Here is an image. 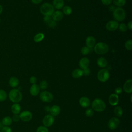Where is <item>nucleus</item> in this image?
Wrapping results in <instances>:
<instances>
[{"label":"nucleus","mask_w":132,"mask_h":132,"mask_svg":"<svg viewBox=\"0 0 132 132\" xmlns=\"http://www.w3.org/2000/svg\"><path fill=\"white\" fill-rule=\"evenodd\" d=\"M8 97L12 102L14 103H18L22 99V94L19 89H13L9 92Z\"/></svg>","instance_id":"nucleus-1"},{"label":"nucleus","mask_w":132,"mask_h":132,"mask_svg":"<svg viewBox=\"0 0 132 132\" xmlns=\"http://www.w3.org/2000/svg\"><path fill=\"white\" fill-rule=\"evenodd\" d=\"M92 109L97 112H102L106 109V104L102 100L96 98L91 103Z\"/></svg>","instance_id":"nucleus-2"},{"label":"nucleus","mask_w":132,"mask_h":132,"mask_svg":"<svg viewBox=\"0 0 132 132\" xmlns=\"http://www.w3.org/2000/svg\"><path fill=\"white\" fill-rule=\"evenodd\" d=\"M93 48L94 52L99 55L106 54L109 51L108 45L103 42H100L96 43Z\"/></svg>","instance_id":"nucleus-3"},{"label":"nucleus","mask_w":132,"mask_h":132,"mask_svg":"<svg viewBox=\"0 0 132 132\" xmlns=\"http://www.w3.org/2000/svg\"><path fill=\"white\" fill-rule=\"evenodd\" d=\"M40 10L41 14L44 16H51L55 11L53 5L48 3H45L43 4L40 7Z\"/></svg>","instance_id":"nucleus-4"},{"label":"nucleus","mask_w":132,"mask_h":132,"mask_svg":"<svg viewBox=\"0 0 132 132\" xmlns=\"http://www.w3.org/2000/svg\"><path fill=\"white\" fill-rule=\"evenodd\" d=\"M113 16L115 21H123L126 16V12L122 7H117L113 11Z\"/></svg>","instance_id":"nucleus-5"},{"label":"nucleus","mask_w":132,"mask_h":132,"mask_svg":"<svg viewBox=\"0 0 132 132\" xmlns=\"http://www.w3.org/2000/svg\"><path fill=\"white\" fill-rule=\"evenodd\" d=\"M110 74L108 70L106 69H101L97 73V77L98 80L102 82L107 81L109 78Z\"/></svg>","instance_id":"nucleus-6"},{"label":"nucleus","mask_w":132,"mask_h":132,"mask_svg":"<svg viewBox=\"0 0 132 132\" xmlns=\"http://www.w3.org/2000/svg\"><path fill=\"white\" fill-rule=\"evenodd\" d=\"M40 98L44 102H50L53 99V95L51 92L44 91L40 93Z\"/></svg>","instance_id":"nucleus-7"},{"label":"nucleus","mask_w":132,"mask_h":132,"mask_svg":"<svg viewBox=\"0 0 132 132\" xmlns=\"http://www.w3.org/2000/svg\"><path fill=\"white\" fill-rule=\"evenodd\" d=\"M20 119L24 122H28L31 120L32 114L31 112L28 110H25L21 112L19 114Z\"/></svg>","instance_id":"nucleus-8"},{"label":"nucleus","mask_w":132,"mask_h":132,"mask_svg":"<svg viewBox=\"0 0 132 132\" xmlns=\"http://www.w3.org/2000/svg\"><path fill=\"white\" fill-rule=\"evenodd\" d=\"M120 124V120L117 117L111 118L108 123V126L110 129H116Z\"/></svg>","instance_id":"nucleus-9"},{"label":"nucleus","mask_w":132,"mask_h":132,"mask_svg":"<svg viewBox=\"0 0 132 132\" xmlns=\"http://www.w3.org/2000/svg\"><path fill=\"white\" fill-rule=\"evenodd\" d=\"M119 23L115 20H111L108 22L106 25V28L110 31H113L117 30L119 27Z\"/></svg>","instance_id":"nucleus-10"},{"label":"nucleus","mask_w":132,"mask_h":132,"mask_svg":"<svg viewBox=\"0 0 132 132\" xmlns=\"http://www.w3.org/2000/svg\"><path fill=\"white\" fill-rule=\"evenodd\" d=\"M42 122L44 126L50 127L51 126L54 122V118L53 116L51 114H47L44 116Z\"/></svg>","instance_id":"nucleus-11"},{"label":"nucleus","mask_w":132,"mask_h":132,"mask_svg":"<svg viewBox=\"0 0 132 132\" xmlns=\"http://www.w3.org/2000/svg\"><path fill=\"white\" fill-rule=\"evenodd\" d=\"M119 96L116 93L111 94L108 98V101L109 104L112 106H116L118 104L119 102Z\"/></svg>","instance_id":"nucleus-12"},{"label":"nucleus","mask_w":132,"mask_h":132,"mask_svg":"<svg viewBox=\"0 0 132 132\" xmlns=\"http://www.w3.org/2000/svg\"><path fill=\"white\" fill-rule=\"evenodd\" d=\"M96 44V40L94 37L89 36L86 39V46L89 48L94 47Z\"/></svg>","instance_id":"nucleus-13"},{"label":"nucleus","mask_w":132,"mask_h":132,"mask_svg":"<svg viewBox=\"0 0 132 132\" xmlns=\"http://www.w3.org/2000/svg\"><path fill=\"white\" fill-rule=\"evenodd\" d=\"M52 20L54 21H59L62 19L63 17V14L61 11L56 10L53 12L51 15Z\"/></svg>","instance_id":"nucleus-14"},{"label":"nucleus","mask_w":132,"mask_h":132,"mask_svg":"<svg viewBox=\"0 0 132 132\" xmlns=\"http://www.w3.org/2000/svg\"><path fill=\"white\" fill-rule=\"evenodd\" d=\"M124 91L128 93L132 92V80L131 79L127 80L123 85Z\"/></svg>","instance_id":"nucleus-15"},{"label":"nucleus","mask_w":132,"mask_h":132,"mask_svg":"<svg viewBox=\"0 0 132 132\" xmlns=\"http://www.w3.org/2000/svg\"><path fill=\"white\" fill-rule=\"evenodd\" d=\"M90 64V60L87 57H83L79 61V65L81 69H85L88 68Z\"/></svg>","instance_id":"nucleus-16"},{"label":"nucleus","mask_w":132,"mask_h":132,"mask_svg":"<svg viewBox=\"0 0 132 132\" xmlns=\"http://www.w3.org/2000/svg\"><path fill=\"white\" fill-rule=\"evenodd\" d=\"M79 103L80 105L82 107H84V108L88 107L91 104L90 100H89V98L88 97H86V96L81 97L79 99Z\"/></svg>","instance_id":"nucleus-17"},{"label":"nucleus","mask_w":132,"mask_h":132,"mask_svg":"<svg viewBox=\"0 0 132 132\" xmlns=\"http://www.w3.org/2000/svg\"><path fill=\"white\" fill-rule=\"evenodd\" d=\"M40 87L39 86L36 84H32L30 88L29 92L31 95L32 96H37L40 91Z\"/></svg>","instance_id":"nucleus-18"},{"label":"nucleus","mask_w":132,"mask_h":132,"mask_svg":"<svg viewBox=\"0 0 132 132\" xmlns=\"http://www.w3.org/2000/svg\"><path fill=\"white\" fill-rule=\"evenodd\" d=\"M53 6L56 9H61L64 6L63 0H53Z\"/></svg>","instance_id":"nucleus-19"},{"label":"nucleus","mask_w":132,"mask_h":132,"mask_svg":"<svg viewBox=\"0 0 132 132\" xmlns=\"http://www.w3.org/2000/svg\"><path fill=\"white\" fill-rule=\"evenodd\" d=\"M8 83L10 87L12 88H15L19 85V81L17 77L15 76H12L9 78Z\"/></svg>","instance_id":"nucleus-20"},{"label":"nucleus","mask_w":132,"mask_h":132,"mask_svg":"<svg viewBox=\"0 0 132 132\" xmlns=\"http://www.w3.org/2000/svg\"><path fill=\"white\" fill-rule=\"evenodd\" d=\"M97 64L100 68H105L108 64V61L107 59L104 57H100L97 60Z\"/></svg>","instance_id":"nucleus-21"},{"label":"nucleus","mask_w":132,"mask_h":132,"mask_svg":"<svg viewBox=\"0 0 132 132\" xmlns=\"http://www.w3.org/2000/svg\"><path fill=\"white\" fill-rule=\"evenodd\" d=\"M50 112L51 113V115L54 116H56L60 113V108L57 105H54L50 108Z\"/></svg>","instance_id":"nucleus-22"},{"label":"nucleus","mask_w":132,"mask_h":132,"mask_svg":"<svg viewBox=\"0 0 132 132\" xmlns=\"http://www.w3.org/2000/svg\"><path fill=\"white\" fill-rule=\"evenodd\" d=\"M21 109V106L18 103H14L12 104L11 107V111L14 114H18L20 113Z\"/></svg>","instance_id":"nucleus-23"},{"label":"nucleus","mask_w":132,"mask_h":132,"mask_svg":"<svg viewBox=\"0 0 132 132\" xmlns=\"http://www.w3.org/2000/svg\"><path fill=\"white\" fill-rule=\"evenodd\" d=\"M72 76L75 78H78L83 75V71L82 69H76L73 71L72 73Z\"/></svg>","instance_id":"nucleus-24"},{"label":"nucleus","mask_w":132,"mask_h":132,"mask_svg":"<svg viewBox=\"0 0 132 132\" xmlns=\"http://www.w3.org/2000/svg\"><path fill=\"white\" fill-rule=\"evenodd\" d=\"M2 125L4 126H9L12 123V118L9 116H6L4 117L1 121Z\"/></svg>","instance_id":"nucleus-25"},{"label":"nucleus","mask_w":132,"mask_h":132,"mask_svg":"<svg viewBox=\"0 0 132 132\" xmlns=\"http://www.w3.org/2000/svg\"><path fill=\"white\" fill-rule=\"evenodd\" d=\"M44 38V34L43 33L40 32L35 35V36L34 37V41L36 42H39L42 41Z\"/></svg>","instance_id":"nucleus-26"},{"label":"nucleus","mask_w":132,"mask_h":132,"mask_svg":"<svg viewBox=\"0 0 132 132\" xmlns=\"http://www.w3.org/2000/svg\"><path fill=\"white\" fill-rule=\"evenodd\" d=\"M114 113L116 116L118 117H121L123 115V110L121 107L117 106L114 109Z\"/></svg>","instance_id":"nucleus-27"},{"label":"nucleus","mask_w":132,"mask_h":132,"mask_svg":"<svg viewBox=\"0 0 132 132\" xmlns=\"http://www.w3.org/2000/svg\"><path fill=\"white\" fill-rule=\"evenodd\" d=\"M62 9L63 14L66 15H69L72 13V9L69 6H64Z\"/></svg>","instance_id":"nucleus-28"},{"label":"nucleus","mask_w":132,"mask_h":132,"mask_svg":"<svg viewBox=\"0 0 132 132\" xmlns=\"http://www.w3.org/2000/svg\"><path fill=\"white\" fill-rule=\"evenodd\" d=\"M113 4L118 7H122L125 5L126 0H113Z\"/></svg>","instance_id":"nucleus-29"},{"label":"nucleus","mask_w":132,"mask_h":132,"mask_svg":"<svg viewBox=\"0 0 132 132\" xmlns=\"http://www.w3.org/2000/svg\"><path fill=\"white\" fill-rule=\"evenodd\" d=\"M7 97V92L3 89H0V102H3L6 100Z\"/></svg>","instance_id":"nucleus-30"},{"label":"nucleus","mask_w":132,"mask_h":132,"mask_svg":"<svg viewBox=\"0 0 132 132\" xmlns=\"http://www.w3.org/2000/svg\"><path fill=\"white\" fill-rule=\"evenodd\" d=\"M125 47L126 50L129 51L132 50V40L131 39H129L125 42Z\"/></svg>","instance_id":"nucleus-31"},{"label":"nucleus","mask_w":132,"mask_h":132,"mask_svg":"<svg viewBox=\"0 0 132 132\" xmlns=\"http://www.w3.org/2000/svg\"><path fill=\"white\" fill-rule=\"evenodd\" d=\"M40 89L42 90H45L48 87V82L46 80H42L40 82L39 85Z\"/></svg>","instance_id":"nucleus-32"},{"label":"nucleus","mask_w":132,"mask_h":132,"mask_svg":"<svg viewBox=\"0 0 132 132\" xmlns=\"http://www.w3.org/2000/svg\"><path fill=\"white\" fill-rule=\"evenodd\" d=\"M118 28L120 31L123 32H126L127 29V25L124 23H121L120 24H119Z\"/></svg>","instance_id":"nucleus-33"},{"label":"nucleus","mask_w":132,"mask_h":132,"mask_svg":"<svg viewBox=\"0 0 132 132\" xmlns=\"http://www.w3.org/2000/svg\"><path fill=\"white\" fill-rule=\"evenodd\" d=\"M90 52V48L87 46H84L81 49V53L84 55H87Z\"/></svg>","instance_id":"nucleus-34"},{"label":"nucleus","mask_w":132,"mask_h":132,"mask_svg":"<svg viewBox=\"0 0 132 132\" xmlns=\"http://www.w3.org/2000/svg\"><path fill=\"white\" fill-rule=\"evenodd\" d=\"M37 132H48V129L44 126H40L37 128Z\"/></svg>","instance_id":"nucleus-35"},{"label":"nucleus","mask_w":132,"mask_h":132,"mask_svg":"<svg viewBox=\"0 0 132 132\" xmlns=\"http://www.w3.org/2000/svg\"><path fill=\"white\" fill-rule=\"evenodd\" d=\"M94 114V111L92 108H88L85 111V114L87 117H91Z\"/></svg>","instance_id":"nucleus-36"},{"label":"nucleus","mask_w":132,"mask_h":132,"mask_svg":"<svg viewBox=\"0 0 132 132\" xmlns=\"http://www.w3.org/2000/svg\"><path fill=\"white\" fill-rule=\"evenodd\" d=\"M1 132H12V130L9 126H4L1 129Z\"/></svg>","instance_id":"nucleus-37"},{"label":"nucleus","mask_w":132,"mask_h":132,"mask_svg":"<svg viewBox=\"0 0 132 132\" xmlns=\"http://www.w3.org/2000/svg\"><path fill=\"white\" fill-rule=\"evenodd\" d=\"M52 20V18L51 16H49V15H46V16H44V18H43V21L44 22L46 23L47 24H48Z\"/></svg>","instance_id":"nucleus-38"},{"label":"nucleus","mask_w":132,"mask_h":132,"mask_svg":"<svg viewBox=\"0 0 132 132\" xmlns=\"http://www.w3.org/2000/svg\"><path fill=\"white\" fill-rule=\"evenodd\" d=\"M101 2L103 5L108 6L110 5L112 3V0H101Z\"/></svg>","instance_id":"nucleus-39"},{"label":"nucleus","mask_w":132,"mask_h":132,"mask_svg":"<svg viewBox=\"0 0 132 132\" xmlns=\"http://www.w3.org/2000/svg\"><path fill=\"white\" fill-rule=\"evenodd\" d=\"M47 25H48V27L50 28H54L56 26V23L55 21H54L52 20L48 24H47Z\"/></svg>","instance_id":"nucleus-40"},{"label":"nucleus","mask_w":132,"mask_h":132,"mask_svg":"<svg viewBox=\"0 0 132 132\" xmlns=\"http://www.w3.org/2000/svg\"><path fill=\"white\" fill-rule=\"evenodd\" d=\"M82 71H83V75H84L85 76H88L90 73V70L88 68L83 69Z\"/></svg>","instance_id":"nucleus-41"},{"label":"nucleus","mask_w":132,"mask_h":132,"mask_svg":"<svg viewBox=\"0 0 132 132\" xmlns=\"http://www.w3.org/2000/svg\"><path fill=\"white\" fill-rule=\"evenodd\" d=\"M29 81H30V82L32 84H35L36 83L37 81V78L35 77V76H31L30 78V79H29Z\"/></svg>","instance_id":"nucleus-42"},{"label":"nucleus","mask_w":132,"mask_h":132,"mask_svg":"<svg viewBox=\"0 0 132 132\" xmlns=\"http://www.w3.org/2000/svg\"><path fill=\"white\" fill-rule=\"evenodd\" d=\"M12 120L14 122H18V121H19V120H20L19 115H18V114H14L13 116V117H12Z\"/></svg>","instance_id":"nucleus-43"},{"label":"nucleus","mask_w":132,"mask_h":132,"mask_svg":"<svg viewBox=\"0 0 132 132\" xmlns=\"http://www.w3.org/2000/svg\"><path fill=\"white\" fill-rule=\"evenodd\" d=\"M122 92V89L121 87H118L115 90V92H116V94H119L121 93Z\"/></svg>","instance_id":"nucleus-44"},{"label":"nucleus","mask_w":132,"mask_h":132,"mask_svg":"<svg viewBox=\"0 0 132 132\" xmlns=\"http://www.w3.org/2000/svg\"><path fill=\"white\" fill-rule=\"evenodd\" d=\"M127 27L128 29H129L130 30H132V21H129L127 25Z\"/></svg>","instance_id":"nucleus-45"},{"label":"nucleus","mask_w":132,"mask_h":132,"mask_svg":"<svg viewBox=\"0 0 132 132\" xmlns=\"http://www.w3.org/2000/svg\"><path fill=\"white\" fill-rule=\"evenodd\" d=\"M31 2L35 4H39L42 1V0H31Z\"/></svg>","instance_id":"nucleus-46"},{"label":"nucleus","mask_w":132,"mask_h":132,"mask_svg":"<svg viewBox=\"0 0 132 132\" xmlns=\"http://www.w3.org/2000/svg\"><path fill=\"white\" fill-rule=\"evenodd\" d=\"M115 8H116V7H115L114 5H110L109 7V10L110 11L113 12V11H114V10L115 9Z\"/></svg>","instance_id":"nucleus-47"},{"label":"nucleus","mask_w":132,"mask_h":132,"mask_svg":"<svg viewBox=\"0 0 132 132\" xmlns=\"http://www.w3.org/2000/svg\"><path fill=\"white\" fill-rule=\"evenodd\" d=\"M45 110H46L47 112H50V107H49V106H47L45 107Z\"/></svg>","instance_id":"nucleus-48"},{"label":"nucleus","mask_w":132,"mask_h":132,"mask_svg":"<svg viewBox=\"0 0 132 132\" xmlns=\"http://www.w3.org/2000/svg\"><path fill=\"white\" fill-rule=\"evenodd\" d=\"M3 6L0 4V15L2 14V12H3Z\"/></svg>","instance_id":"nucleus-49"},{"label":"nucleus","mask_w":132,"mask_h":132,"mask_svg":"<svg viewBox=\"0 0 132 132\" xmlns=\"http://www.w3.org/2000/svg\"><path fill=\"white\" fill-rule=\"evenodd\" d=\"M2 122L0 121V129L2 128Z\"/></svg>","instance_id":"nucleus-50"},{"label":"nucleus","mask_w":132,"mask_h":132,"mask_svg":"<svg viewBox=\"0 0 132 132\" xmlns=\"http://www.w3.org/2000/svg\"><path fill=\"white\" fill-rule=\"evenodd\" d=\"M1 19H0V23H1Z\"/></svg>","instance_id":"nucleus-51"},{"label":"nucleus","mask_w":132,"mask_h":132,"mask_svg":"<svg viewBox=\"0 0 132 132\" xmlns=\"http://www.w3.org/2000/svg\"><path fill=\"white\" fill-rule=\"evenodd\" d=\"M67 1H71V0H67Z\"/></svg>","instance_id":"nucleus-52"},{"label":"nucleus","mask_w":132,"mask_h":132,"mask_svg":"<svg viewBox=\"0 0 132 132\" xmlns=\"http://www.w3.org/2000/svg\"><path fill=\"white\" fill-rule=\"evenodd\" d=\"M0 132H1V131H0Z\"/></svg>","instance_id":"nucleus-53"}]
</instances>
